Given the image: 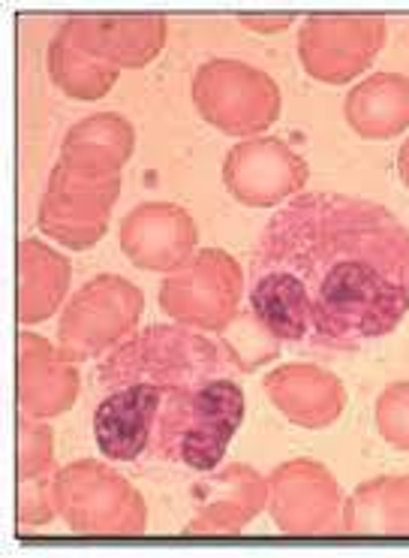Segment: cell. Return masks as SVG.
<instances>
[{"label": "cell", "instance_id": "6da1fadb", "mask_svg": "<svg viewBox=\"0 0 409 558\" xmlns=\"http://www.w3.org/2000/svg\"><path fill=\"white\" fill-rule=\"evenodd\" d=\"M250 314L277 341L356 351L409 312V230L361 196L298 194L259 235Z\"/></svg>", "mask_w": 409, "mask_h": 558}, {"label": "cell", "instance_id": "7a4b0ae2", "mask_svg": "<svg viewBox=\"0 0 409 558\" xmlns=\"http://www.w3.org/2000/svg\"><path fill=\"white\" fill-rule=\"evenodd\" d=\"M247 414L244 390L232 377L181 384L166 392L153 426L148 459L214 471Z\"/></svg>", "mask_w": 409, "mask_h": 558}, {"label": "cell", "instance_id": "3957f363", "mask_svg": "<svg viewBox=\"0 0 409 558\" xmlns=\"http://www.w3.org/2000/svg\"><path fill=\"white\" fill-rule=\"evenodd\" d=\"M235 372L238 365L223 341H211L190 326H148L112 348L97 365L94 380L102 392H112L129 384H202Z\"/></svg>", "mask_w": 409, "mask_h": 558}, {"label": "cell", "instance_id": "277c9868", "mask_svg": "<svg viewBox=\"0 0 409 558\" xmlns=\"http://www.w3.org/2000/svg\"><path fill=\"white\" fill-rule=\"evenodd\" d=\"M54 513L78 534H141L148 507L117 471L94 459L66 465L51 481Z\"/></svg>", "mask_w": 409, "mask_h": 558}, {"label": "cell", "instance_id": "5b68a950", "mask_svg": "<svg viewBox=\"0 0 409 558\" xmlns=\"http://www.w3.org/2000/svg\"><path fill=\"white\" fill-rule=\"evenodd\" d=\"M196 112L226 136H259L281 118L277 82L232 58H211L193 76Z\"/></svg>", "mask_w": 409, "mask_h": 558}, {"label": "cell", "instance_id": "8992f818", "mask_svg": "<svg viewBox=\"0 0 409 558\" xmlns=\"http://www.w3.org/2000/svg\"><path fill=\"white\" fill-rule=\"evenodd\" d=\"M241 293L238 260L220 247H205L163 281L160 308L181 326L223 332L238 317Z\"/></svg>", "mask_w": 409, "mask_h": 558}, {"label": "cell", "instance_id": "52a82bcc", "mask_svg": "<svg viewBox=\"0 0 409 558\" xmlns=\"http://www.w3.org/2000/svg\"><path fill=\"white\" fill-rule=\"evenodd\" d=\"M121 175L58 160L39 206V230L76 251L97 245L106 235Z\"/></svg>", "mask_w": 409, "mask_h": 558}, {"label": "cell", "instance_id": "ba28073f", "mask_svg": "<svg viewBox=\"0 0 409 558\" xmlns=\"http://www.w3.org/2000/svg\"><path fill=\"white\" fill-rule=\"evenodd\" d=\"M145 296L136 284L117 275H97L64 308L58 351L70 363H82L117 348L141 317Z\"/></svg>", "mask_w": 409, "mask_h": 558}, {"label": "cell", "instance_id": "9c48e42d", "mask_svg": "<svg viewBox=\"0 0 409 558\" xmlns=\"http://www.w3.org/2000/svg\"><path fill=\"white\" fill-rule=\"evenodd\" d=\"M383 43V15H310L298 31V58L310 78L344 85L371 66Z\"/></svg>", "mask_w": 409, "mask_h": 558}, {"label": "cell", "instance_id": "30bf717a", "mask_svg": "<svg viewBox=\"0 0 409 558\" xmlns=\"http://www.w3.org/2000/svg\"><path fill=\"white\" fill-rule=\"evenodd\" d=\"M269 510L283 534L340 532L344 495L329 468L293 459L269 477Z\"/></svg>", "mask_w": 409, "mask_h": 558}, {"label": "cell", "instance_id": "8fae6325", "mask_svg": "<svg viewBox=\"0 0 409 558\" xmlns=\"http://www.w3.org/2000/svg\"><path fill=\"white\" fill-rule=\"evenodd\" d=\"M307 160L277 136H256L232 148L223 160V184L238 203L271 208L307 184Z\"/></svg>", "mask_w": 409, "mask_h": 558}, {"label": "cell", "instance_id": "7c38bea8", "mask_svg": "<svg viewBox=\"0 0 409 558\" xmlns=\"http://www.w3.org/2000/svg\"><path fill=\"white\" fill-rule=\"evenodd\" d=\"M199 227L175 203H141L121 223V251L148 272H178L196 254Z\"/></svg>", "mask_w": 409, "mask_h": 558}, {"label": "cell", "instance_id": "4fadbf2b", "mask_svg": "<svg viewBox=\"0 0 409 558\" xmlns=\"http://www.w3.org/2000/svg\"><path fill=\"white\" fill-rule=\"evenodd\" d=\"M169 390L172 387L129 384L121 390L106 392V399L94 411V441L100 453L115 462H136L148 456L157 414Z\"/></svg>", "mask_w": 409, "mask_h": 558}, {"label": "cell", "instance_id": "5bb4252c", "mask_svg": "<svg viewBox=\"0 0 409 558\" xmlns=\"http://www.w3.org/2000/svg\"><path fill=\"white\" fill-rule=\"evenodd\" d=\"M196 513L187 534H238L269 505V481L250 465L220 468L193 489Z\"/></svg>", "mask_w": 409, "mask_h": 558}, {"label": "cell", "instance_id": "9a60e30c", "mask_svg": "<svg viewBox=\"0 0 409 558\" xmlns=\"http://www.w3.org/2000/svg\"><path fill=\"white\" fill-rule=\"evenodd\" d=\"M262 387L274 408L301 428H329L346 411V390L340 377H334L320 365H281L262 380Z\"/></svg>", "mask_w": 409, "mask_h": 558}, {"label": "cell", "instance_id": "2e32d148", "mask_svg": "<svg viewBox=\"0 0 409 558\" xmlns=\"http://www.w3.org/2000/svg\"><path fill=\"white\" fill-rule=\"evenodd\" d=\"M66 25L73 27L76 39L90 54H97L102 64L117 70H139L151 64L166 43L169 27L163 15H127V19L106 15L102 25L97 15H78V19H66Z\"/></svg>", "mask_w": 409, "mask_h": 558}, {"label": "cell", "instance_id": "e0dca14e", "mask_svg": "<svg viewBox=\"0 0 409 558\" xmlns=\"http://www.w3.org/2000/svg\"><path fill=\"white\" fill-rule=\"evenodd\" d=\"M18 399L30 416L64 414L78 396V372L46 338L25 332L18 341Z\"/></svg>", "mask_w": 409, "mask_h": 558}, {"label": "cell", "instance_id": "ac0fdd59", "mask_svg": "<svg viewBox=\"0 0 409 558\" xmlns=\"http://www.w3.org/2000/svg\"><path fill=\"white\" fill-rule=\"evenodd\" d=\"M346 124L361 140H392L409 131V78L404 73H373L346 94Z\"/></svg>", "mask_w": 409, "mask_h": 558}, {"label": "cell", "instance_id": "d6986e66", "mask_svg": "<svg viewBox=\"0 0 409 558\" xmlns=\"http://www.w3.org/2000/svg\"><path fill=\"white\" fill-rule=\"evenodd\" d=\"M344 534H409V474L376 477L346 498Z\"/></svg>", "mask_w": 409, "mask_h": 558}, {"label": "cell", "instance_id": "ffe728a7", "mask_svg": "<svg viewBox=\"0 0 409 558\" xmlns=\"http://www.w3.org/2000/svg\"><path fill=\"white\" fill-rule=\"evenodd\" d=\"M133 145H136V131L127 118L102 112V116L78 121L76 128L66 131L61 160L121 175V169L133 155Z\"/></svg>", "mask_w": 409, "mask_h": 558}, {"label": "cell", "instance_id": "44dd1931", "mask_svg": "<svg viewBox=\"0 0 409 558\" xmlns=\"http://www.w3.org/2000/svg\"><path fill=\"white\" fill-rule=\"evenodd\" d=\"M18 320L34 326L61 305L70 284V263L37 239H27L18 247Z\"/></svg>", "mask_w": 409, "mask_h": 558}, {"label": "cell", "instance_id": "7402d4cb", "mask_svg": "<svg viewBox=\"0 0 409 558\" xmlns=\"http://www.w3.org/2000/svg\"><path fill=\"white\" fill-rule=\"evenodd\" d=\"M49 73L54 78V85L76 100H100L112 92V85L117 82L115 66L102 64L100 58L94 54L73 37V31L66 27V22L58 31V37L51 39L49 46Z\"/></svg>", "mask_w": 409, "mask_h": 558}, {"label": "cell", "instance_id": "603a6c76", "mask_svg": "<svg viewBox=\"0 0 409 558\" xmlns=\"http://www.w3.org/2000/svg\"><path fill=\"white\" fill-rule=\"evenodd\" d=\"M220 341L226 344V351L238 365V372H247V353H256V363H265V360H274L277 356V338L271 336L265 326L256 320L253 314L247 317H235L223 332H220Z\"/></svg>", "mask_w": 409, "mask_h": 558}, {"label": "cell", "instance_id": "cb8c5ba5", "mask_svg": "<svg viewBox=\"0 0 409 558\" xmlns=\"http://www.w3.org/2000/svg\"><path fill=\"white\" fill-rule=\"evenodd\" d=\"M376 428L388 447L409 453V380L388 384L376 399Z\"/></svg>", "mask_w": 409, "mask_h": 558}, {"label": "cell", "instance_id": "d4e9b609", "mask_svg": "<svg viewBox=\"0 0 409 558\" xmlns=\"http://www.w3.org/2000/svg\"><path fill=\"white\" fill-rule=\"evenodd\" d=\"M22 453H18V474L22 477H42L51 474V447L54 438L46 426L39 423H22Z\"/></svg>", "mask_w": 409, "mask_h": 558}, {"label": "cell", "instance_id": "484cf974", "mask_svg": "<svg viewBox=\"0 0 409 558\" xmlns=\"http://www.w3.org/2000/svg\"><path fill=\"white\" fill-rule=\"evenodd\" d=\"M244 27H250V31H259V34H277V31H286V27L293 25V19L289 15H281V19H256V15H241L238 19Z\"/></svg>", "mask_w": 409, "mask_h": 558}, {"label": "cell", "instance_id": "4316f807", "mask_svg": "<svg viewBox=\"0 0 409 558\" xmlns=\"http://www.w3.org/2000/svg\"><path fill=\"white\" fill-rule=\"evenodd\" d=\"M397 175H400V182L409 187V140L400 145V151H397Z\"/></svg>", "mask_w": 409, "mask_h": 558}]
</instances>
